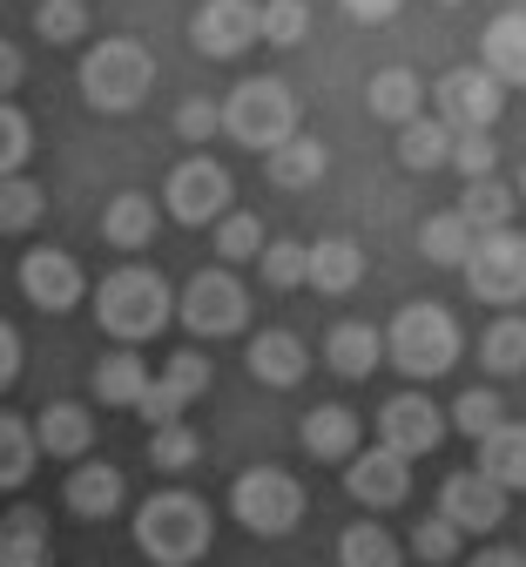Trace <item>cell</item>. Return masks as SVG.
I'll return each mask as SVG.
<instances>
[{
	"label": "cell",
	"mask_w": 526,
	"mask_h": 567,
	"mask_svg": "<svg viewBox=\"0 0 526 567\" xmlns=\"http://www.w3.org/2000/svg\"><path fill=\"white\" fill-rule=\"evenodd\" d=\"M479 68L506 89H526V8H506V14H493L486 21V34H479Z\"/></svg>",
	"instance_id": "cell-19"
},
{
	"label": "cell",
	"mask_w": 526,
	"mask_h": 567,
	"mask_svg": "<svg viewBox=\"0 0 526 567\" xmlns=\"http://www.w3.org/2000/svg\"><path fill=\"white\" fill-rule=\"evenodd\" d=\"M439 440H445V412H439L425 392H392V399L379 405V446L399 453L405 466L425 460Z\"/></svg>",
	"instance_id": "cell-12"
},
{
	"label": "cell",
	"mask_w": 526,
	"mask_h": 567,
	"mask_svg": "<svg viewBox=\"0 0 526 567\" xmlns=\"http://www.w3.org/2000/svg\"><path fill=\"white\" fill-rule=\"evenodd\" d=\"M305 250H311V270H305L311 291L344 298V291H358V284H364V244L358 237H318Z\"/></svg>",
	"instance_id": "cell-21"
},
{
	"label": "cell",
	"mask_w": 526,
	"mask_h": 567,
	"mask_svg": "<svg viewBox=\"0 0 526 567\" xmlns=\"http://www.w3.org/2000/svg\"><path fill=\"white\" fill-rule=\"evenodd\" d=\"M203 392H209V359L203 351H176L163 372H148V392L135 399V412L148 419V433H156V425H176L189 412V399H203Z\"/></svg>",
	"instance_id": "cell-13"
},
{
	"label": "cell",
	"mask_w": 526,
	"mask_h": 567,
	"mask_svg": "<svg viewBox=\"0 0 526 567\" xmlns=\"http://www.w3.org/2000/svg\"><path fill=\"white\" fill-rule=\"evenodd\" d=\"M445 156H453V128H445L439 115H419V122L399 128V163H405V169L425 176V169H439Z\"/></svg>",
	"instance_id": "cell-32"
},
{
	"label": "cell",
	"mask_w": 526,
	"mask_h": 567,
	"mask_svg": "<svg viewBox=\"0 0 526 567\" xmlns=\"http://www.w3.org/2000/svg\"><path fill=\"white\" fill-rule=\"evenodd\" d=\"M305 480H290L283 466H250V473H237V486H230V514H237V527L244 534H257V540H283L297 520H305Z\"/></svg>",
	"instance_id": "cell-6"
},
{
	"label": "cell",
	"mask_w": 526,
	"mask_h": 567,
	"mask_svg": "<svg viewBox=\"0 0 526 567\" xmlns=\"http://www.w3.org/2000/svg\"><path fill=\"white\" fill-rule=\"evenodd\" d=\"M479 365L499 372V379H519V372H526V318H493V324H486Z\"/></svg>",
	"instance_id": "cell-33"
},
{
	"label": "cell",
	"mask_w": 526,
	"mask_h": 567,
	"mask_svg": "<svg viewBox=\"0 0 526 567\" xmlns=\"http://www.w3.org/2000/svg\"><path fill=\"white\" fill-rule=\"evenodd\" d=\"M21 298H28L34 311H74V305L89 298V277H82V264H74L68 250L34 244V250L21 257Z\"/></svg>",
	"instance_id": "cell-14"
},
{
	"label": "cell",
	"mask_w": 526,
	"mask_h": 567,
	"mask_svg": "<svg viewBox=\"0 0 526 567\" xmlns=\"http://www.w3.org/2000/svg\"><path fill=\"white\" fill-rule=\"evenodd\" d=\"M244 359H250V379H264L270 392H290L297 379L311 372V351H305V338H297V331H257Z\"/></svg>",
	"instance_id": "cell-20"
},
{
	"label": "cell",
	"mask_w": 526,
	"mask_h": 567,
	"mask_svg": "<svg viewBox=\"0 0 526 567\" xmlns=\"http://www.w3.org/2000/svg\"><path fill=\"white\" fill-rule=\"evenodd\" d=\"M466 567H526V554H519V547H506V540H493V547H479Z\"/></svg>",
	"instance_id": "cell-50"
},
{
	"label": "cell",
	"mask_w": 526,
	"mask_h": 567,
	"mask_svg": "<svg viewBox=\"0 0 526 567\" xmlns=\"http://www.w3.org/2000/svg\"><path fill=\"white\" fill-rule=\"evenodd\" d=\"M506 507H513V501H506L493 480H479L473 466L439 480V520L453 527L460 540H466V534H499V527H506Z\"/></svg>",
	"instance_id": "cell-11"
},
{
	"label": "cell",
	"mask_w": 526,
	"mask_h": 567,
	"mask_svg": "<svg viewBox=\"0 0 526 567\" xmlns=\"http://www.w3.org/2000/svg\"><path fill=\"white\" fill-rule=\"evenodd\" d=\"M216 115H223V135L244 142V150H257V156H270L277 142L297 135V95H290L283 75H250V82H237L230 102H223Z\"/></svg>",
	"instance_id": "cell-4"
},
{
	"label": "cell",
	"mask_w": 526,
	"mask_h": 567,
	"mask_svg": "<svg viewBox=\"0 0 526 567\" xmlns=\"http://www.w3.org/2000/svg\"><path fill=\"white\" fill-rule=\"evenodd\" d=\"M466 284L479 305H526V237L519 230H493V237H473V257H466Z\"/></svg>",
	"instance_id": "cell-8"
},
{
	"label": "cell",
	"mask_w": 526,
	"mask_h": 567,
	"mask_svg": "<svg viewBox=\"0 0 526 567\" xmlns=\"http://www.w3.org/2000/svg\"><path fill=\"white\" fill-rule=\"evenodd\" d=\"M419 250H425V264H460V270H466V257H473V230L453 217V209H439V217L419 224Z\"/></svg>",
	"instance_id": "cell-35"
},
{
	"label": "cell",
	"mask_w": 526,
	"mask_h": 567,
	"mask_svg": "<svg viewBox=\"0 0 526 567\" xmlns=\"http://www.w3.org/2000/svg\"><path fill=\"white\" fill-rule=\"evenodd\" d=\"M14 379H21V331L0 318V392H8Z\"/></svg>",
	"instance_id": "cell-48"
},
{
	"label": "cell",
	"mask_w": 526,
	"mask_h": 567,
	"mask_svg": "<svg viewBox=\"0 0 526 567\" xmlns=\"http://www.w3.org/2000/svg\"><path fill=\"white\" fill-rule=\"evenodd\" d=\"M364 102H371V115H379V122L405 128V122H419L425 82L412 75V68H379V75H371V89H364Z\"/></svg>",
	"instance_id": "cell-29"
},
{
	"label": "cell",
	"mask_w": 526,
	"mask_h": 567,
	"mask_svg": "<svg viewBox=\"0 0 526 567\" xmlns=\"http://www.w3.org/2000/svg\"><path fill=\"white\" fill-rule=\"evenodd\" d=\"M324 169H331V156H324L318 135H290V142H277V150L264 156V176H270L277 189H311Z\"/></svg>",
	"instance_id": "cell-28"
},
{
	"label": "cell",
	"mask_w": 526,
	"mask_h": 567,
	"mask_svg": "<svg viewBox=\"0 0 526 567\" xmlns=\"http://www.w3.org/2000/svg\"><path fill=\"white\" fill-rule=\"evenodd\" d=\"M34 433H28V419L21 412H0V493H14L28 473H34Z\"/></svg>",
	"instance_id": "cell-36"
},
{
	"label": "cell",
	"mask_w": 526,
	"mask_h": 567,
	"mask_svg": "<svg viewBox=\"0 0 526 567\" xmlns=\"http://www.w3.org/2000/svg\"><path fill=\"white\" fill-rule=\"evenodd\" d=\"M34 156V128L14 102H0V176H21V163Z\"/></svg>",
	"instance_id": "cell-43"
},
{
	"label": "cell",
	"mask_w": 526,
	"mask_h": 567,
	"mask_svg": "<svg viewBox=\"0 0 526 567\" xmlns=\"http://www.w3.org/2000/svg\"><path fill=\"white\" fill-rule=\"evenodd\" d=\"M344 493H351L358 507L385 514V507H399L405 493H412V466H405L399 453H385V446H358V453L344 460Z\"/></svg>",
	"instance_id": "cell-15"
},
{
	"label": "cell",
	"mask_w": 526,
	"mask_h": 567,
	"mask_svg": "<svg viewBox=\"0 0 526 567\" xmlns=\"http://www.w3.org/2000/svg\"><path fill=\"white\" fill-rule=\"evenodd\" d=\"M41 209H48V196H41V183H34L28 169H21V176H0V237L34 230Z\"/></svg>",
	"instance_id": "cell-34"
},
{
	"label": "cell",
	"mask_w": 526,
	"mask_h": 567,
	"mask_svg": "<svg viewBox=\"0 0 526 567\" xmlns=\"http://www.w3.org/2000/svg\"><path fill=\"white\" fill-rule=\"evenodd\" d=\"M148 82H156V61H148V48L128 41V34L95 41V48L82 54V95H89V109H102V115H128V109H142Z\"/></svg>",
	"instance_id": "cell-5"
},
{
	"label": "cell",
	"mask_w": 526,
	"mask_h": 567,
	"mask_svg": "<svg viewBox=\"0 0 526 567\" xmlns=\"http://www.w3.org/2000/svg\"><path fill=\"white\" fill-rule=\"evenodd\" d=\"M445 8H453V0H445Z\"/></svg>",
	"instance_id": "cell-52"
},
{
	"label": "cell",
	"mask_w": 526,
	"mask_h": 567,
	"mask_svg": "<svg viewBox=\"0 0 526 567\" xmlns=\"http://www.w3.org/2000/svg\"><path fill=\"white\" fill-rule=\"evenodd\" d=\"M264 250V224H257V209H230V217L216 224V257L223 264H250Z\"/></svg>",
	"instance_id": "cell-41"
},
{
	"label": "cell",
	"mask_w": 526,
	"mask_h": 567,
	"mask_svg": "<svg viewBox=\"0 0 526 567\" xmlns=\"http://www.w3.org/2000/svg\"><path fill=\"white\" fill-rule=\"evenodd\" d=\"M176 318H183L196 338H237L244 318H250V298H244V284H237L230 270H196V277L183 284Z\"/></svg>",
	"instance_id": "cell-9"
},
{
	"label": "cell",
	"mask_w": 526,
	"mask_h": 567,
	"mask_svg": "<svg viewBox=\"0 0 526 567\" xmlns=\"http://www.w3.org/2000/svg\"><path fill=\"white\" fill-rule=\"evenodd\" d=\"M479 480H493L506 501L513 493H526V425L519 419H499L493 433L479 440V466H473Z\"/></svg>",
	"instance_id": "cell-22"
},
{
	"label": "cell",
	"mask_w": 526,
	"mask_h": 567,
	"mask_svg": "<svg viewBox=\"0 0 526 567\" xmlns=\"http://www.w3.org/2000/svg\"><path fill=\"white\" fill-rule=\"evenodd\" d=\"M305 34H311V8H305V0H270V8H257V41L297 48Z\"/></svg>",
	"instance_id": "cell-40"
},
{
	"label": "cell",
	"mask_w": 526,
	"mask_h": 567,
	"mask_svg": "<svg viewBox=\"0 0 526 567\" xmlns=\"http://www.w3.org/2000/svg\"><path fill=\"white\" fill-rule=\"evenodd\" d=\"M0 567H54L48 514L41 507H14L8 520H0Z\"/></svg>",
	"instance_id": "cell-27"
},
{
	"label": "cell",
	"mask_w": 526,
	"mask_h": 567,
	"mask_svg": "<svg viewBox=\"0 0 526 567\" xmlns=\"http://www.w3.org/2000/svg\"><path fill=\"white\" fill-rule=\"evenodd\" d=\"M28 433H34V453L74 466L95 453V412L82 399H54V405H41V419H28Z\"/></svg>",
	"instance_id": "cell-17"
},
{
	"label": "cell",
	"mask_w": 526,
	"mask_h": 567,
	"mask_svg": "<svg viewBox=\"0 0 526 567\" xmlns=\"http://www.w3.org/2000/svg\"><path fill=\"white\" fill-rule=\"evenodd\" d=\"M385 359L405 372V379H445L460 365V324H453V311L445 305H405L399 318H392V331H385Z\"/></svg>",
	"instance_id": "cell-3"
},
{
	"label": "cell",
	"mask_w": 526,
	"mask_h": 567,
	"mask_svg": "<svg viewBox=\"0 0 526 567\" xmlns=\"http://www.w3.org/2000/svg\"><path fill=\"white\" fill-rule=\"evenodd\" d=\"M506 89L486 75V68H453V75H439V89H432V102H439V122L453 128V135H493V122H499V102Z\"/></svg>",
	"instance_id": "cell-10"
},
{
	"label": "cell",
	"mask_w": 526,
	"mask_h": 567,
	"mask_svg": "<svg viewBox=\"0 0 526 567\" xmlns=\"http://www.w3.org/2000/svg\"><path fill=\"white\" fill-rule=\"evenodd\" d=\"M453 163L466 183H479V176H493V163H499V150H493V135H453Z\"/></svg>",
	"instance_id": "cell-45"
},
{
	"label": "cell",
	"mask_w": 526,
	"mask_h": 567,
	"mask_svg": "<svg viewBox=\"0 0 526 567\" xmlns=\"http://www.w3.org/2000/svg\"><path fill=\"white\" fill-rule=\"evenodd\" d=\"M196 453H203V440L189 433L183 419L148 433V466H156V473H183V466H196Z\"/></svg>",
	"instance_id": "cell-42"
},
{
	"label": "cell",
	"mask_w": 526,
	"mask_h": 567,
	"mask_svg": "<svg viewBox=\"0 0 526 567\" xmlns=\"http://www.w3.org/2000/svg\"><path fill=\"white\" fill-rule=\"evenodd\" d=\"M189 41L209 61H237L244 48H257V8L250 0H203L189 21Z\"/></svg>",
	"instance_id": "cell-16"
},
{
	"label": "cell",
	"mask_w": 526,
	"mask_h": 567,
	"mask_svg": "<svg viewBox=\"0 0 526 567\" xmlns=\"http://www.w3.org/2000/svg\"><path fill=\"white\" fill-rule=\"evenodd\" d=\"M338 8H344L351 21H364V28H385V21L405 8V0H338Z\"/></svg>",
	"instance_id": "cell-47"
},
{
	"label": "cell",
	"mask_w": 526,
	"mask_h": 567,
	"mask_svg": "<svg viewBox=\"0 0 526 567\" xmlns=\"http://www.w3.org/2000/svg\"><path fill=\"white\" fill-rule=\"evenodd\" d=\"M142 392H148V365L135 359L128 344H115L109 359H95V405H128L135 412Z\"/></svg>",
	"instance_id": "cell-31"
},
{
	"label": "cell",
	"mask_w": 526,
	"mask_h": 567,
	"mask_svg": "<svg viewBox=\"0 0 526 567\" xmlns=\"http://www.w3.org/2000/svg\"><path fill=\"white\" fill-rule=\"evenodd\" d=\"M257 270H264V284H270V291H305L311 250L297 244V237H277V244H264V250H257Z\"/></svg>",
	"instance_id": "cell-38"
},
{
	"label": "cell",
	"mask_w": 526,
	"mask_h": 567,
	"mask_svg": "<svg viewBox=\"0 0 526 567\" xmlns=\"http://www.w3.org/2000/svg\"><path fill=\"white\" fill-rule=\"evenodd\" d=\"M21 75H28V61H21V48H14V41H0V102H8V95L21 89Z\"/></svg>",
	"instance_id": "cell-49"
},
{
	"label": "cell",
	"mask_w": 526,
	"mask_h": 567,
	"mask_svg": "<svg viewBox=\"0 0 526 567\" xmlns=\"http://www.w3.org/2000/svg\"><path fill=\"white\" fill-rule=\"evenodd\" d=\"M460 547H466V540H460L453 527H445L439 514H425V520L412 527V554H419L425 567H453V560H460Z\"/></svg>",
	"instance_id": "cell-44"
},
{
	"label": "cell",
	"mask_w": 526,
	"mask_h": 567,
	"mask_svg": "<svg viewBox=\"0 0 526 567\" xmlns=\"http://www.w3.org/2000/svg\"><path fill=\"white\" fill-rule=\"evenodd\" d=\"M176 318V298H169V284L156 270H142V264H122L95 284V324L115 338V344H148L163 324Z\"/></svg>",
	"instance_id": "cell-2"
},
{
	"label": "cell",
	"mask_w": 526,
	"mask_h": 567,
	"mask_svg": "<svg viewBox=\"0 0 526 567\" xmlns=\"http://www.w3.org/2000/svg\"><path fill=\"white\" fill-rule=\"evenodd\" d=\"M156 224H163V203H148V189H122V196H109V209H102V237H109L115 250L156 244Z\"/></svg>",
	"instance_id": "cell-24"
},
{
	"label": "cell",
	"mask_w": 526,
	"mask_h": 567,
	"mask_svg": "<svg viewBox=\"0 0 526 567\" xmlns=\"http://www.w3.org/2000/svg\"><path fill=\"white\" fill-rule=\"evenodd\" d=\"M338 567H405V547H399V534L379 527V520H351V527L338 534Z\"/></svg>",
	"instance_id": "cell-30"
},
{
	"label": "cell",
	"mask_w": 526,
	"mask_h": 567,
	"mask_svg": "<svg viewBox=\"0 0 526 567\" xmlns=\"http://www.w3.org/2000/svg\"><path fill=\"white\" fill-rule=\"evenodd\" d=\"M506 419V399L493 392V385H466L460 399H453V425L445 433H466V440H486L493 425Z\"/></svg>",
	"instance_id": "cell-37"
},
{
	"label": "cell",
	"mask_w": 526,
	"mask_h": 567,
	"mask_svg": "<svg viewBox=\"0 0 526 567\" xmlns=\"http://www.w3.org/2000/svg\"><path fill=\"white\" fill-rule=\"evenodd\" d=\"M513 183H499V176H479V183H466L460 189V209L453 217L473 230V237H493V230H513Z\"/></svg>",
	"instance_id": "cell-26"
},
{
	"label": "cell",
	"mask_w": 526,
	"mask_h": 567,
	"mask_svg": "<svg viewBox=\"0 0 526 567\" xmlns=\"http://www.w3.org/2000/svg\"><path fill=\"white\" fill-rule=\"evenodd\" d=\"M223 128V115H216V102H203V95H189L183 109H176V135L183 142H209Z\"/></svg>",
	"instance_id": "cell-46"
},
{
	"label": "cell",
	"mask_w": 526,
	"mask_h": 567,
	"mask_svg": "<svg viewBox=\"0 0 526 567\" xmlns=\"http://www.w3.org/2000/svg\"><path fill=\"white\" fill-rule=\"evenodd\" d=\"M379 359H385V338L371 331V324H358V318H338V324H331L324 365H331L338 379H371V372H379Z\"/></svg>",
	"instance_id": "cell-25"
},
{
	"label": "cell",
	"mask_w": 526,
	"mask_h": 567,
	"mask_svg": "<svg viewBox=\"0 0 526 567\" xmlns=\"http://www.w3.org/2000/svg\"><path fill=\"white\" fill-rule=\"evenodd\" d=\"M297 440H305V453H311V460H338V466H344V460L364 446V419H358L351 405H338V399H331V405H311V412H305Z\"/></svg>",
	"instance_id": "cell-18"
},
{
	"label": "cell",
	"mask_w": 526,
	"mask_h": 567,
	"mask_svg": "<svg viewBox=\"0 0 526 567\" xmlns=\"http://www.w3.org/2000/svg\"><path fill=\"white\" fill-rule=\"evenodd\" d=\"M230 196H237L230 169H223V163H209V156H189V163H176V169H169L163 209H169L176 224L203 230V224H223V217H230Z\"/></svg>",
	"instance_id": "cell-7"
},
{
	"label": "cell",
	"mask_w": 526,
	"mask_h": 567,
	"mask_svg": "<svg viewBox=\"0 0 526 567\" xmlns=\"http://www.w3.org/2000/svg\"><path fill=\"white\" fill-rule=\"evenodd\" d=\"M513 196H526V169H519V183H513Z\"/></svg>",
	"instance_id": "cell-51"
},
{
	"label": "cell",
	"mask_w": 526,
	"mask_h": 567,
	"mask_svg": "<svg viewBox=\"0 0 526 567\" xmlns=\"http://www.w3.org/2000/svg\"><path fill=\"white\" fill-rule=\"evenodd\" d=\"M122 493H128V480L109 460H74V473H68V507L82 514V520H109L122 507Z\"/></svg>",
	"instance_id": "cell-23"
},
{
	"label": "cell",
	"mask_w": 526,
	"mask_h": 567,
	"mask_svg": "<svg viewBox=\"0 0 526 567\" xmlns=\"http://www.w3.org/2000/svg\"><path fill=\"white\" fill-rule=\"evenodd\" d=\"M34 34L48 48H74L89 34V8H82V0H41V8H34Z\"/></svg>",
	"instance_id": "cell-39"
},
{
	"label": "cell",
	"mask_w": 526,
	"mask_h": 567,
	"mask_svg": "<svg viewBox=\"0 0 526 567\" xmlns=\"http://www.w3.org/2000/svg\"><path fill=\"white\" fill-rule=\"evenodd\" d=\"M209 540H216V520L183 486H163L135 507V547L148 567H196L209 554Z\"/></svg>",
	"instance_id": "cell-1"
}]
</instances>
